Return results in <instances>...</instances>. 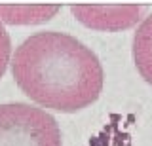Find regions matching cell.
<instances>
[{
  "mask_svg": "<svg viewBox=\"0 0 152 146\" xmlns=\"http://www.w3.org/2000/svg\"><path fill=\"white\" fill-rule=\"evenodd\" d=\"M133 63L137 72L148 86H152V13L139 23L133 34Z\"/></svg>",
  "mask_w": 152,
  "mask_h": 146,
  "instance_id": "cell-4",
  "label": "cell"
},
{
  "mask_svg": "<svg viewBox=\"0 0 152 146\" xmlns=\"http://www.w3.org/2000/svg\"><path fill=\"white\" fill-rule=\"evenodd\" d=\"M70 13L84 27L99 32H120L145 19V6H70Z\"/></svg>",
  "mask_w": 152,
  "mask_h": 146,
  "instance_id": "cell-3",
  "label": "cell"
},
{
  "mask_svg": "<svg viewBox=\"0 0 152 146\" xmlns=\"http://www.w3.org/2000/svg\"><path fill=\"white\" fill-rule=\"evenodd\" d=\"M10 61H12V38H10L6 27L0 23V80L6 74Z\"/></svg>",
  "mask_w": 152,
  "mask_h": 146,
  "instance_id": "cell-6",
  "label": "cell"
},
{
  "mask_svg": "<svg viewBox=\"0 0 152 146\" xmlns=\"http://www.w3.org/2000/svg\"><path fill=\"white\" fill-rule=\"evenodd\" d=\"M0 146H63V135L50 112L27 102H4Z\"/></svg>",
  "mask_w": 152,
  "mask_h": 146,
  "instance_id": "cell-2",
  "label": "cell"
},
{
  "mask_svg": "<svg viewBox=\"0 0 152 146\" xmlns=\"http://www.w3.org/2000/svg\"><path fill=\"white\" fill-rule=\"evenodd\" d=\"M59 6L40 4V6H0V23L2 25H40L59 13Z\"/></svg>",
  "mask_w": 152,
  "mask_h": 146,
  "instance_id": "cell-5",
  "label": "cell"
},
{
  "mask_svg": "<svg viewBox=\"0 0 152 146\" xmlns=\"http://www.w3.org/2000/svg\"><path fill=\"white\" fill-rule=\"evenodd\" d=\"M10 65L17 87L46 112L74 114L103 93L104 70L99 57L78 38L59 31L23 40Z\"/></svg>",
  "mask_w": 152,
  "mask_h": 146,
  "instance_id": "cell-1",
  "label": "cell"
}]
</instances>
